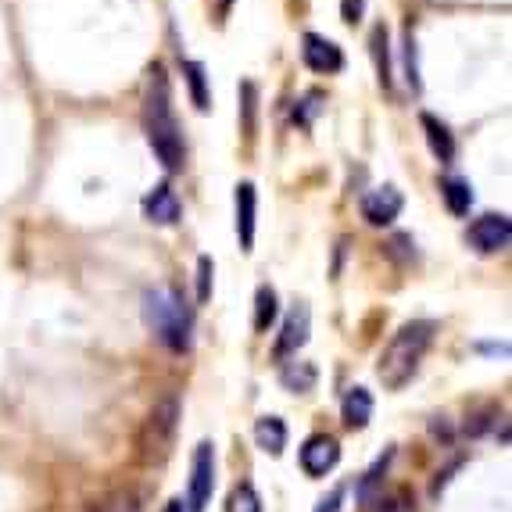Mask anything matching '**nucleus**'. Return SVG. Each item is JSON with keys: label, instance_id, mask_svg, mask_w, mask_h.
<instances>
[{"label": "nucleus", "instance_id": "f8f14e48", "mask_svg": "<svg viewBox=\"0 0 512 512\" xmlns=\"http://www.w3.org/2000/svg\"><path fill=\"white\" fill-rule=\"evenodd\" d=\"M144 215L151 222H158V226H176V222H180V201H176V194L162 183V187H154L151 194L144 197Z\"/></svg>", "mask_w": 512, "mask_h": 512}, {"label": "nucleus", "instance_id": "2eb2a0df", "mask_svg": "<svg viewBox=\"0 0 512 512\" xmlns=\"http://www.w3.org/2000/svg\"><path fill=\"white\" fill-rule=\"evenodd\" d=\"M255 441L262 452L269 455H280L283 448H287V423H283L280 416H265L255 423Z\"/></svg>", "mask_w": 512, "mask_h": 512}, {"label": "nucleus", "instance_id": "7ed1b4c3", "mask_svg": "<svg viewBox=\"0 0 512 512\" xmlns=\"http://www.w3.org/2000/svg\"><path fill=\"white\" fill-rule=\"evenodd\" d=\"M144 316L147 326L154 330V337L172 351L190 348V330H194V312L183 301L180 291L172 287H158L144 298Z\"/></svg>", "mask_w": 512, "mask_h": 512}, {"label": "nucleus", "instance_id": "412c9836", "mask_svg": "<svg viewBox=\"0 0 512 512\" xmlns=\"http://www.w3.org/2000/svg\"><path fill=\"white\" fill-rule=\"evenodd\" d=\"M183 72H187V79H190V90H194V104L201 111L208 108V94H205V69L197 65V61H187L183 65Z\"/></svg>", "mask_w": 512, "mask_h": 512}, {"label": "nucleus", "instance_id": "b1692460", "mask_svg": "<svg viewBox=\"0 0 512 512\" xmlns=\"http://www.w3.org/2000/svg\"><path fill=\"white\" fill-rule=\"evenodd\" d=\"M362 4H366V0H344V22H359Z\"/></svg>", "mask_w": 512, "mask_h": 512}, {"label": "nucleus", "instance_id": "dca6fc26", "mask_svg": "<svg viewBox=\"0 0 512 512\" xmlns=\"http://www.w3.org/2000/svg\"><path fill=\"white\" fill-rule=\"evenodd\" d=\"M423 129H427L430 151H434L437 158H441V162H452L455 144H452V133H448V126H441V122H437L434 115H423Z\"/></svg>", "mask_w": 512, "mask_h": 512}, {"label": "nucleus", "instance_id": "6ab92c4d", "mask_svg": "<svg viewBox=\"0 0 512 512\" xmlns=\"http://www.w3.org/2000/svg\"><path fill=\"white\" fill-rule=\"evenodd\" d=\"M276 291L273 287H258V294H255V330L258 333H265L269 326H273V319H276Z\"/></svg>", "mask_w": 512, "mask_h": 512}, {"label": "nucleus", "instance_id": "0eeeda50", "mask_svg": "<svg viewBox=\"0 0 512 512\" xmlns=\"http://www.w3.org/2000/svg\"><path fill=\"white\" fill-rule=\"evenodd\" d=\"M337 459H341V448L326 434L308 437L305 448H301V470H305L308 477H326V473L337 466Z\"/></svg>", "mask_w": 512, "mask_h": 512}, {"label": "nucleus", "instance_id": "423d86ee", "mask_svg": "<svg viewBox=\"0 0 512 512\" xmlns=\"http://www.w3.org/2000/svg\"><path fill=\"white\" fill-rule=\"evenodd\" d=\"M512 240V222L509 215H480L470 226V244L484 255H495V251H505Z\"/></svg>", "mask_w": 512, "mask_h": 512}, {"label": "nucleus", "instance_id": "1a4fd4ad", "mask_svg": "<svg viewBox=\"0 0 512 512\" xmlns=\"http://www.w3.org/2000/svg\"><path fill=\"white\" fill-rule=\"evenodd\" d=\"M301 43H305V47H301V58H305V65L312 72H337L344 65L341 47H337L333 40H326V36L308 33Z\"/></svg>", "mask_w": 512, "mask_h": 512}, {"label": "nucleus", "instance_id": "393cba45", "mask_svg": "<svg viewBox=\"0 0 512 512\" xmlns=\"http://www.w3.org/2000/svg\"><path fill=\"white\" fill-rule=\"evenodd\" d=\"M165 512H183V502H180V498H176V502L165 505Z\"/></svg>", "mask_w": 512, "mask_h": 512}, {"label": "nucleus", "instance_id": "f257e3e1", "mask_svg": "<svg viewBox=\"0 0 512 512\" xmlns=\"http://www.w3.org/2000/svg\"><path fill=\"white\" fill-rule=\"evenodd\" d=\"M172 97H169V79H165L162 65H154L151 72V86H147V108H144V122H147V140H151L158 162L169 172H176L187 158L183 151V137L180 126H176V115H172Z\"/></svg>", "mask_w": 512, "mask_h": 512}, {"label": "nucleus", "instance_id": "9d476101", "mask_svg": "<svg viewBox=\"0 0 512 512\" xmlns=\"http://www.w3.org/2000/svg\"><path fill=\"white\" fill-rule=\"evenodd\" d=\"M398 212H402V194L394 187H380L362 197V215H366V222H373V226H387V222L398 219Z\"/></svg>", "mask_w": 512, "mask_h": 512}, {"label": "nucleus", "instance_id": "20e7f679", "mask_svg": "<svg viewBox=\"0 0 512 512\" xmlns=\"http://www.w3.org/2000/svg\"><path fill=\"white\" fill-rule=\"evenodd\" d=\"M180 398L165 394L154 402L147 419L137 430V462L140 466H162L176 448V434H180Z\"/></svg>", "mask_w": 512, "mask_h": 512}, {"label": "nucleus", "instance_id": "5701e85b", "mask_svg": "<svg viewBox=\"0 0 512 512\" xmlns=\"http://www.w3.org/2000/svg\"><path fill=\"white\" fill-rule=\"evenodd\" d=\"M341 502H344V487H333L330 498H323L316 512H341Z\"/></svg>", "mask_w": 512, "mask_h": 512}, {"label": "nucleus", "instance_id": "aec40b11", "mask_svg": "<svg viewBox=\"0 0 512 512\" xmlns=\"http://www.w3.org/2000/svg\"><path fill=\"white\" fill-rule=\"evenodd\" d=\"M226 512H262V498H258V491L251 484H240L230 491Z\"/></svg>", "mask_w": 512, "mask_h": 512}, {"label": "nucleus", "instance_id": "6e6552de", "mask_svg": "<svg viewBox=\"0 0 512 512\" xmlns=\"http://www.w3.org/2000/svg\"><path fill=\"white\" fill-rule=\"evenodd\" d=\"M86 512H147V491H140V487H111L104 495L90 498Z\"/></svg>", "mask_w": 512, "mask_h": 512}, {"label": "nucleus", "instance_id": "4be33fe9", "mask_svg": "<svg viewBox=\"0 0 512 512\" xmlns=\"http://www.w3.org/2000/svg\"><path fill=\"white\" fill-rule=\"evenodd\" d=\"M212 294V258H201L197 262V301H208Z\"/></svg>", "mask_w": 512, "mask_h": 512}, {"label": "nucleus", "instance_id": "39448f33", "mask_svg": "<svg viewBox=\"0 0 512 512\" xmlns=\"http://www.w3.org/2000/svg\"><path fill=\"white\" fill-rule=\"evenodd\" d=\"M212 487H215V448L212 441H201L194 448V462H190V495H187L190 512L208 509Z\"/></svg>", "mask_w": 512, "mask_h": 512}, {"label": "nucleus", "instance_id": "f3484780", "mask_svg": "<svg viewBox=\"0 0 512 512\" xmlns=\"http://www.w3.org/2000/svg\"><path fill=\"white\" fill-rule=\"evenodd\" d=\"M280 380H283V387H287V391L305 394V391H312V387H316V366H308V362H291V366H283Z\"/></svg>", "mask_w": 512, "mask_h": 512}, {"label": "nucleus", "instance_id": "ddd939ff", "mask_svg": "<svg viewBox=\"0 0 512 512\" xmlns=\"http://www.w3.org/2000/svg\"><path fill=\"white\" fill-rule=\"evenodd\" d=\"M237 237L240 248L251 251V244H255V187L251 183L237 187Z\"/></svg>", "mask_w": 512, "mask_h": 512}, {"label": "nucleus", "instance_id": "9b49d317", "mask_svg": "<svg viewBox=\"0 0 512 512\" xmlns=\"http://www.w3.org/2000/svg\"><path fill=\"white\" fill-rule=\"evenodd\" d=\"M308 323H312V312L308 305H298L283 323L280 341H276V359H287V355H298V348L308 341Z\"/></svg>", "mask_w": 512, "mask_h": 512}, {"label": "nucleus", "instance_id": "4468645a", "mask_svg": "<svg viewBox=\"0 0 512 512\" xmlns=\"http://www.w3.org/2000/svg\"><path fill=\"white\" fill-rule=\"evenodd\" d=\"M373 419V394L366 391V387H351L348 394H344V423H348L351 430H362Z\"/></svg>", "mask_w": 512, "mask_h": 512}, {"label": "nucleus", "instance_id": "f03ea898", "mask_svg": "<svg viewBox=\"0 0 512 512\" xmlns=\"http://www.w3.org/2000/svg\"><path fill=\"white\" fill-rule=\"evenodd\" d=\"M434 333H437V323H430V319L405 323L402 330L394 333L391 344H387L384 355H380V362H376V376H380V384H384L387 391H398V387H405L412 376H416L419 362H423V355H427L430 344H434Z\"/></svg>", "mask_w": 512, "mask_h": 512}, {"label": "nucleus", "instance_id": "a211bd4d", "mask_svg": "<svg viewBox=\"0 0 512 512\" xmlns=\"http://www.w3.org/2000/svg\"><path fill=\"white\" fill-rule=\"evenodd\" d=\"M441 194H444V201H448V212L452 215H466L470 212V205H473V190H470V183L466 180H444L441 183Z\"/></svg>", "mask_w": 512, "mask_h": 512}]
</instances>
